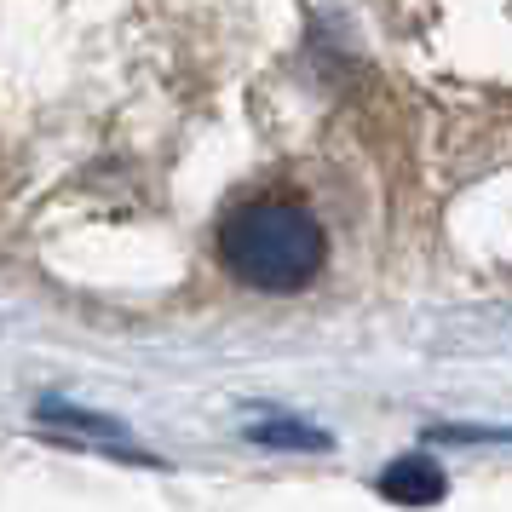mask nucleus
<instances>
[{
    "label": "nucleus",
    "instance_id": "obj_1",
    "mask_svg": "<svg viewBox=\"0 0 512 512\" xmlns=\"http://www.w3.org/2000/svg\"><path fill=\"white\" fill-rule=\"evenodd\" d=\"M323 225L317 213L300 202H277V196H259V202H236L219 225V259L231 265L236 282L265 288V294H294L323 271Z\"/></svg>",
    "mask_w": 512,
    "mask_h": 512
},
{
    "label": "nucleus",
    "instance_id": "obj_2",
    "mask_svg": "<svg viewBox=\"0 0 512 512\" xmlns=\"http://www.w3.org/2000/svg\"><path fill=\"white\" fill-rule=\"evenodd\" d=\"M380 495H392V501H438L443 495V472L438 461H426V455H403L380 472Z\"/></svg>",
    "mask_w": 512,
    "mask_h": 512
},
{
    "label": "nucleus",
    "instance_id": "obj_3",
    "mask_svg": "<svg viewBox=\"0 0 512 512\" xmlns=\"http://www.w3.org/2000/svg\"><path fill=\"white\" fill-rule=\"evenodd\" d=\"M254 438H265V443H311V449H323V432H305V426H259Z\"/></svg>",
    "mask_w": 512,
    "mask_h": 512
}]
</instances>
